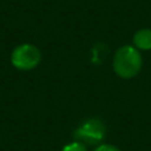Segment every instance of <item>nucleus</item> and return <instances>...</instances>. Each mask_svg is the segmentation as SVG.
Instances as JSON below:
<instances>
[{
	"label": "nucleus",
	"instance_id": "1",
	"mask_svg": "<svg viewBox=\"0 0 151 151\" xmlns=\"http://www.w3.org/2000/svg\"><path fill=\"white\" fill-rule=\"evenodd\" d=\"M113 69L121 78L135 77L142 69V55L134 45H123L115 52L113 58Z\"/></svg>",
	"mask_w": 151,
	"mask_h": 151
},
{
	"label": "nucleus",
	"instance_id": "2",
	"mask_svg": "<svg viewBox=\"0 0 151 151\" xmlns=\"http://www.w3.org/2000/svg\"><path fill=\"white\" fill-rule=\"evenodd\" d=\"M41 63V52L33 44H21L11 53V64L17 70H32Z\"/></svg>",
	"mask_w": 151,
	"mask_h": 151
},
{
	"label": "nucleus",
	"instance_id": "3",
	"mask_svg": "<svg viewBox=\"0 0 151 151\" xmlns=\"http://www.w3.org/2000/svg\"><path fill=\"white\" fill-rule=\"evenodd\" d=\"M106 135V127L104 122L97 118L86 119L77 130L74 131V138L78 142H83L88 145H98L104 141Z\"/></svg>",
	"mask_w": 151,
	"mask_h": 151
},
{
	"label": "nucleus",
	"instance_id": "4",
	"mask_svg": "<svg viewBox=\"0 0 151 151\" xmlns=\"http://www.w3.org/2000/svg\"><path fill=\"white\" fill-rule=\"evenodd\" d=\"M133 45L139 52L141 50H151V29L142 28L137 31L133 36Z\"/></svg>",
	"mask_w": 151,
	"mask_h": 151
},
{
	"label": "nucleus",
	"instance_id": "5",
	"mask_svg": "<svg viewBox=\"0 0 151 151\" xmlns=\"http://www.w3.org/2000/svg\"><path fill=\"white\" fill-rule=\"evenodd\" d=\"M63 151H86V147L82 142H72V143L66 145L63 149Z\"/></svg>",
	"mask_w": 151,
	"mask_h": 151
},
{
	"label": "nucleus",
	"instance_id": "6",
	"mask_svg": "<svg viewBox=\"0 0 151 151\" xmlns=\"http://www.w3.org/2000/svg\"><path fill=\"white\" fill-rule=\"evenodd\" d=\"M94 151H121V150L117 149L115 146H111V145H99Z\"/></svg>",
	"mask_w": 151,
	"mask_h": 151
}]
</instances>
